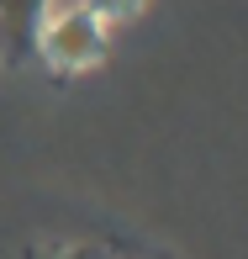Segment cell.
Returning <instances> with one entry per match:
<instances>
[{
	"label": "cell",
	"mask_w": 248,
	"mask_h": 259,
	"mask_svg": "<svg viewBox=\"0 0 248 259\" xmlns=\"http://www.w3.org/2000/svg\"><path fill=\"white\" fill-rule=\"evenodd\" d=\"M42 16H48V0H0V58L6 64L32 58L42 37Z\"/></svg>",
	"instance_id": "1"
},
{
	"label": "cell",
	"mask_w": 248,
	"mask_h": 259,
	"mask_svg": "<svg viewBox=\"0 0 248 259\" xmlns=\"http://www.w3.org/2000/svg\"><path fill=\"white\" fill-rule=\"evenodd\" d=\"M48 53L58 58V64H90V58L101 53V27L90 11H69V16L53 21L48 32Z\"/></svg>",
	"instance_id": "2"
},
{
	"label": "cell",
	"mask_w": 248,
	"mask_h": 259,
	"mask_svg": "<svg viewBox=\"0 0 248 259\" xmlns=\"http://www.w3.org/2000/svg\"><path fill=\"white\" fill-rule=\"evenodd\" d=\"M137 0H85L90 16H122V11H132Z\"/></svg>",
	"instance_id": "3"
},
{
	"label": "cell",
	"mask_w": 248,
	"mask_h": 259,
	"mask_svg": "<svg viewBox=\"0 0 248 259\" xmlns=\"http://www.w3.org/2000/svg\"><path fill=\"white\" fill-rule=\"evenodd\" d=\"M64 259H95V254H64Z\"/></svg>",
	"instance_id": "4"
}]
</instances>
